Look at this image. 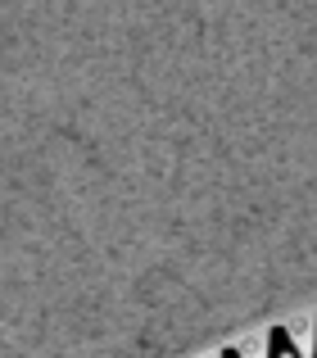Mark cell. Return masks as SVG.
<instances>
[{"label":"cell","instance_id":"7a4b0ae2","mask_svg":"<svg viewBox=\"0 0 317 358\" xmlns=\"http://www.w3.org/2000/svg\"><path fill=\"white\" fill-rule=\"evenodd\" d=\"M313 358H317V345H313Z\"/></svg>","mask_w":317,"mask_h":358},{"label":"cell","instance_id":"6da1fadb","mask_svg":"<svg viewBox=\"0 0 317 358\" xmlns=\"http://www.w3.org/2000/svg\"><path fill=\"white\" fill-rule=\"evenodd\" d=\"M227 354H231V358H240V354H236V350H227Z\"/></svg>","mask_w":317,"mask_h":358},{"label":"cell","instance_id":"3957f363","mask_svg":"<svg viewBox=\"0 0 317 358\" xmlns=\"http://www.w3.org/2000/svg\"><path fill=\"white\" fill-rule=\"evenodd\" d=\"M222 358H227V354H222Z\"/></svg>","mask_w":317,"mask_h":358}]
</instances>
